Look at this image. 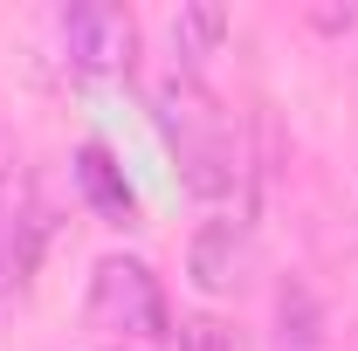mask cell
Masks as SVG:
<instances>
[{
	"instance_id": "obj_1",
	"label": "cell",
	"mask_w": 358,
	"mask_h": 351,
	"mask_svg": "<svg viewBox=\"0 0 358 351\" xmlns=\"http://www.w3.org/2000/svg\"><path fill=\"white\" fill-rule=\"evenodd\" d=\"M152 124L166 138V152H173L179 166V186L193 193V200H207V207H221L227 193L241 186V159H234V124H227V110L207 96L200 76H159L152 83Z\"/></svg>"
},
{
	"instance_id": "obj_2",
	"label": "cell",
	"mask_w": 358,
	"mask_h": 351,
	"mask_svg": "<svg viewBox=\"0 0 358 351\" xmlns=\"http://www.w3.org/2000/svg\"><path fill=\"white\" fill-rule=\"evenodd\" d=\"M90 324L110 338V345H166L173 338V317H166V289L152 262L138 255H103L90 268Z\"/></svg>"
},
{
	"instance_id": "obj_3",
	"label": "cell",
	"mask_w": 358,
	"mask_h": 351,
	"mask_svg": "<svg viewBox=\"0 0 358 351\" xmlns=\"http://www.w3.org/2000/svg\"><path fill=\"white\" fill-rule=\"evenodd\" d=\"M62 55L76 76H124L138 55V21L110 0H83L62 14Z\"/></svg>"
},
{
	"instance_id": "obj_4",
	"label": "cell",
	"mask_w": 358,
	"mask_h": 351,
	"mask_svg": "<svg viewBox=\"0 0 358 351\" xmlns=\"http://www.w3.org/2000/svg\"><path fill=\"white\" fill-rule=\"evenodd\" d=\"M248 268H255V227H248V214H214L193 234V248H186V275H193L200 296H234L248 282Z\"/></svg>"
},
{
	"instance_id": "obj_5",
	"label": "cell",
	"mask_w": 358,
	"mask_h": 351,
	"mask_svg": "<svg viewBox=\"0 0 358 351\" xmlns=\"http://www.w3.org/2000/svg\"><path fill=\"white\" fill-rule=\"evenodd\" d=\"M227 28H234L227 7H207V0H200V7H179L173 14V69L179 76H200L207 55L227 48Z\"/></svg>"
},
{
	"instance_id": "obj_6",
	"label": "cell",
	"mask_w": 358,
	"mask_h": 351,
	"mask_svg": "<svg viewBox=\"0 0 358 351\" xmlns=\"http://www.w3.org/2000/svg\"><path fill=\"white\" fill-rule=\"evenodd\" d=\"M76 186L90 193V207L110 220V227H138V200H131V186H124L117 166H110L103 145H83V152H76Z\"/></svg>"
},
{
	"instance_id": "obj_7",
	"label": "cell",
	"mask_w": 358,
	"mask_h": 351,
	"mask_svg": "<svg viewBox=\"0 0 358 351\" xmlns=\"http://www.w3.org/2000/svg\"><path fill=\"white\" fill-rule=\"evenodd\" d=\"M173 351H241V338H234L227 317L200 310V317H179L173 324Z\"/></svg>"
},
{
	"instance_id": "obj_8",
	"label": "cell",
	"mask_w": 358,
	"mask_h": 351,
	"mask_svg": "<svg viewBox=\"0 0 358 351\" xmlns=\"http://www.w3.org/2000/svg\"><path fill=\"white\" fill-rule=\"evenodd\" d=\"M103 351H131V345H103Z\"/></svg>"
}]
</instances>
